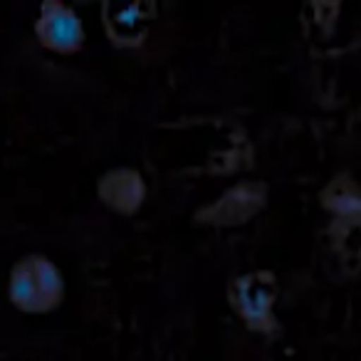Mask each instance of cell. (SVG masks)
<instances>
[{
  "label": "cell",
  "instance_id": "cell-1",
  "mask_svg": "<svg viewBox=\"0 0 361 361\" xmlns=\"http://www.w3.org/2000/svg\"><path fill=\"white\" fill-rule=\"evenodd\" d=\"M8 297L25 314H47L65 300L62 270L45 255L20 257L8 277Z\"/></svg>",
  "mask_w": 361,
  "mask_h": 361
},
{
  "label": "cell",
  "instance_id": "cell-4",
  "mask_svg": "<svg viewBox=\"0 0 361 361\" xmlns=\"http://www.w3.org/2000/svg\"><path fill=\"white\" fill-rule=\"evenodd\" d=\"M265 206V186L262 183H240L226 191L216 203L198 213V221L208 226H240L247 223Z\"/></svg>",
  "mask_w": 361,
  "mask_h": 361
},
{
  "label": "cell",
  "instance_id": "cell-3",
  "mask_svg": "<svg viewBox=\"0 0 361 361\" xmlns=\"http://www.w3.org/2000/svg\"><path fill=\"white\" fill-rule=\"evenodd\" d=\"M275 280L265 272L240 275L231 285V305L247 326L257 331L272 329V307H275Z\"/></svg>",
  "mask_w": 361,
  "mask_h": 361
},
{
  "label": "cell",
  "instance_id": "cell-2",
  "mask_svg": "<svg viewBox=\"0 0 361 361\" xmlns=\"http://www.w3.org/2000/svg\"><path fill=\"white\" fill-rule=\"evenodd\" d=\"M35 37L45 50L72 55L85 47L87 30L80 13L67 3H42L35 18Z\"/></svg>",
  "mask_w": 361,
  "mask_h": 361
},
{
  "label": "cell",
  "instance_id": "cell-5",
  "mask_svg": "<svg viewBox=\"0 0 361 361\" xmlns=\"http://www.w3.org/2000/svg\"><path fill=\"white\" fill-rule=\"evenodd\" d=\"M99 198L121 216H131L141 208L146 198V183L139 171L134 169H114L102 176Z\"/></svg>",
  "mask_w": 361,
  "mask_h": 361
}]
</instances>
